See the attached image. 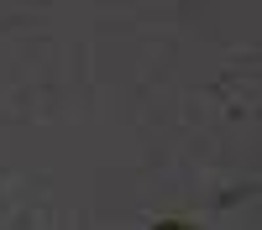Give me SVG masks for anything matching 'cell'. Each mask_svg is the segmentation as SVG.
I'll return each instance as SVG.
<instances>
[{"mask_svg":"<svg viewBox=\"0 0 262 230\" xmlns=\"http://www.w3.org/2000/svg\"><path fill=\"white\" fill-rule=\"evenodd\" d=\"M152 230H189V225H179V220H168V225H152Z\"/></svg>","mask_w":262,"mask_h":230,"instance_id":"6da1fadb","label":"cell"}]
</instances>
